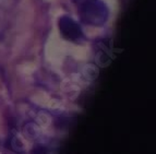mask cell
<instances>
[{"mask_svg":"<svg viewBox=\"0 0 156 154\" xmlns=\"http://www.w3.org/2000/svg\"><path fill=\"white\" fill-rule=\"evenodd\" d=\"M82 22L91 25H103L108 19V8L101 0H85L80 5Z\"/></svg>","mask_w":156,"mask_h":154,"instance_id":"obj_1","label":"cell"},{"mask_svg":"<svg viewBox=\"0 0 156 154\" xmlns=\"http://www.w3.org/2000/svg\"><path fill=\"white\" fill-rule=\"evenodd\" d=\"M59 29L63 37L69 41H76L83 37L82 29L74 20L69 16H62L59 21Z\"/></svg>","mask_w":156,"mask_h":154,"instance_id":"obj_2","label":"cell"},{"mask_svg":"<svg viewBox=\"0 0 156 154\" xmlns=\"http://www.w3.org/2000/svg\"><path fill=\"white\" fill-rule=\"evenodd\" d=\"M71 1H72L73 3H76V5H80L81 3H83L85 0H71Z\"/></svg>","mask_w":156,"mask_h":154,"instance_id":"obj_3","label":"cell"}]
</instances>
